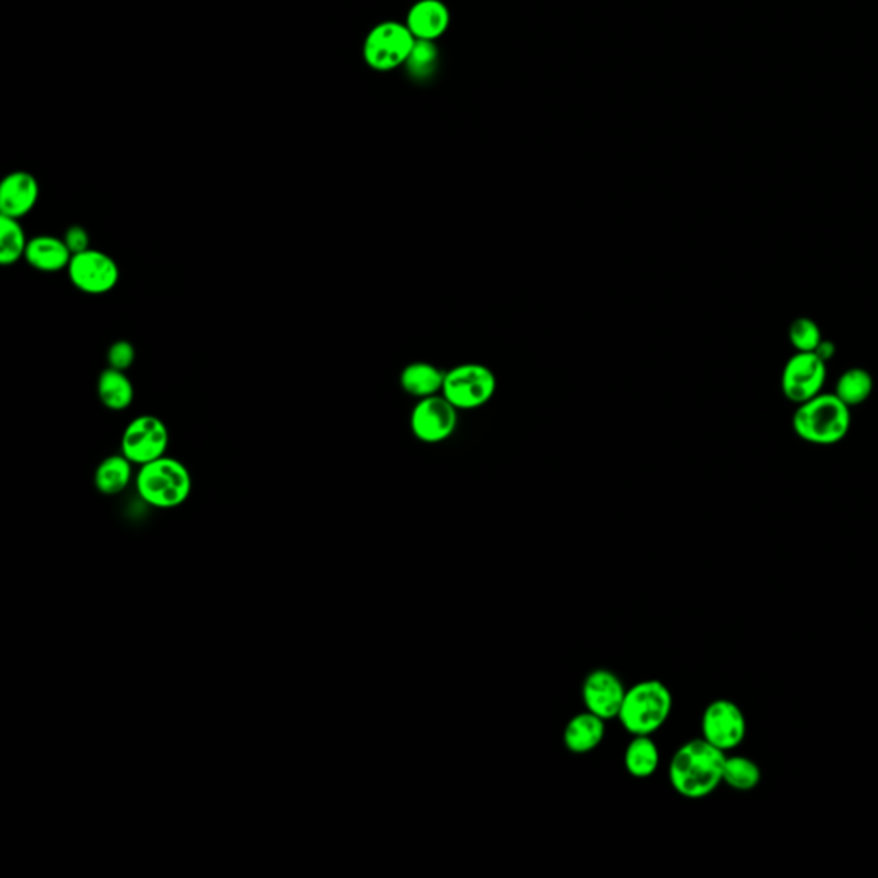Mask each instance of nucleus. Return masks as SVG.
<instances>
[{
    "label": "nucleus",
    "mask_w": 878,
    "mask_h": 878,
    "mask_svg": "<svg viewBox=\"0 0 878 878\" xmlns=\"http://www.w3.org/2000/svg\"><path fill=\"white\" fill-rule=\"evenodd\" d=\"M726 755L707 739H690L681 745L670 762L673 790L686 800H704L723 784Z\"/></svg>",
    "instance_id": "nucleus-1"
},
{
    "label": "nucleus",
    "mask_w": 878,
    "mask_h": 878,
    "mask_svg": "<svg viewBox=\"0 0 878 878\" xmlns=\"http://www.w3.org/2000/svg\"><path fill=\"white\" fill-rule=\"evenodd\" d=\"M673 693L659 680H643L627 689L618 720L631 736H650L670 719Z\"/></svg>",
    "instance_id": "nucleus-2"
},
{
    "label": "nucleus",
    "mask_w": 878,
    "mask_h": 878,
    "mask_svg": "<svg viewBox=\"0 0 878 878\" xmlns=\"http://www.w3.org/2000/svg\"><path fill=\"white\" fill-rule=\"evenodd\" d=\"M136 489L150 507L171 510L186 503L193 491L189 468L177 458L162 457L141 465Z\"/></svg>",
    "instance_id": "nucleus-3"
},
{
    "label": "nucleus",
    "mask_w": 878,
    "mask_h": 878,
    "mask_svg": "<svg viewBox=\"0 0 878 878\" xmlns=\"http://www.w3.org/2000/svg\"><path fill=\"white\" fill-rule=\"evenodd\" d=\"M852 426L849 407L836 395H816L801 403L793 418L798 436L816 445H832L846 436Z\"/></svg>",
    "instance_id": "nucleus-4"
},
{
    "label": "nucleus",
    "mask_w": 878,
    "mask_h": 878,
    "mask_svg": "<svg viewBox=\"0 0 878 878\" xmlns=\"http://www.w3.org/2000/svg\"><path fill=\"white\" fill-rule=\"evenodd\" d=\"M414 45V35L405 23L383 21L366 36L362 57L372 71L390 73L405 66Z\"/></svg>",
    "instance_id": "nucleus-5"
},
{
    "label": "nucleus",
    "mask_w": 878,
    "mask_h": 878,
    "mask_svg": "<svg viewBox=\"0 0 878 878\" xmlns=\"http://www.w3.org/2000/svg\"><path fill=\"white\" fill-rule=\"evenodd\" d=\"M496 391L491 369L483 365H460L445 375L443 397L458 411H474L486 405Z\"/></svg>",
    "instance_id": "nucleus-6"
},
{
    "label": "nucleus",
    "mask_w": 878,
    "mask_h": 878,
    "mask_svg": "<svg viewBox=\"0 0 878 878\" xmlns=\"http://www.w3.org/2000/svg\"><path fill=\"white\" fill-rule=\"evenodd\" d=\"M169 443L171 433L165 422L156 415L144 414L129 422L120 440V453L141 467L165 457Z\"/></svg>",
    "instance_id": "nucleus-7"
},
{
    "label": "nucleus",
    "mask_w": 878,
    "mask_h": 878,
    "mask_svg": "<svg viewBox=\"0 0 878 878\" xmlns=\"http://www.w3.org/2000/svg\"><path fill=\"white\" fill-rule=\"evenodd\" d=\"M701 728L702 738L728 754L744 744L748 723L738 704L728 698H717L705 707Z\"/></svg>",
    "instance_id": "nucleus-8"
},
{
    "label": "nucleus",
    "mask_w": 878,
    "mask_h": 878,
    "mask_svg": "<svg viewBox=\"0 0 878 878\" xmlns=\"http://www.w3.org/2000/svg\"><path fill=\"white\" fill-rule=\"evenodd\" d=\"M67 275L78 291L89 295H101L116 289L120 271L112 256L89 248L88 251L73 254L67 267Z\"/></svg>",
    "instance_id": "nucleus-9"
},
{
    "label": "nucleus",
    "mask_w": 878,
    "mask_h": 878,
    "mask_svg": "<svg viewBox=\"0 0 878 878\" xmlns=\"http://www.w3.org/2000/svg\"><path fill=\"white\" fill-rule=\"evenodd\" d=\"M458 409L440 395L421 399L411 414L412 434L422 443H442L448 440L458 424Z\"/></svg>",
    "instance_id": "nucleus-10"
},
{
    "label": "nucleus",
    "mask_w": 878,
    "mask_h": 878,
    "mask_svg": "<svg viewBox=\"0 0 878 878\" xmlns=\"http://www.w3.org/2000/svg\"><path fill=\"white\" fill-rule=\"evenodd\" d=\"M827 368L815 353H798L782 372V393L791 402L805 403L819 395L825 383Z\"/></svg>",
    "instance_id": "nucleus-11"
},
{
    "label": "nucleus",
    "mask_w": 878,
    "mask_h": 878,
    "mask_svg": "<svg viewBox=\"0 0 878 878\" xmlns=\"http://www.w3.org/2000/svg\"><path fill=\"white\" fill-rule=\"evenodd\" d=\"M625 693L627 689L621 678L606 668L590 671L582 683V701L585 708L604 720L618 719Z\"/></svg>",
    "instance_id": "nucleus-12"
},
{
    "label": "nucleus",
    "mask_w": 878,
    "mask_h": 878,
    "mask_svg": "<svg viewBox=\"0 0 878 878\" xmlns=\"http://www.w3.org/2000/svg\"><path fill=\"white\" fill-rule=\"evenodd\" d=\"M40 198V186L35 175L17 171L6 175L0 184V215L21 218L32 214Z\"/></svg>",
    "instance_id": "nucleus-13"
},
{
    "label": "nucleus",
    "mask_w": 878,
    "mask_h": 878,
    "mask_svg": "<svg viewBox=\"0 0 878 878\" xmlns=\"http://www.w3.org/2000/svg\"><path fill=\"white\" fill-rule=\"evenodd\" d=\"M452 23L448 6L442 0H418L407 14L405 24L415 40L436 42Z\"/></svg>",
    "instance_id": "nucleus-14"
},
{
    "label": "nucleus",
    "mask_w": 878,
    "mask_h": 878,
    "mask_svg": "<svg viewBox=\"0 0 878 878\" xmlns=\"http://www.w3.org/2000/svg\"><path fill=\"white\" fill-rule=\"evenodd\" d=\"M73 252L61 237L36 236L28 242L24 260L33 270L42 273H57L67 270Z\"/></svg>",
    "instance_id": "nucleus-15"
},
{
    "label": "nucleus",
    "mask_w": 878,
    "mask_h": 878,
    "mask_svg": "<svg viewBox=\"0 0 878 878\" xmlns=\"http://www.w3.org/2000/svg\"><path fill=\"white\" fill-rule=\"evenodd\" d=\"M604 723L606 720L588 711L573 716L566 723L565 731H563V745L566 750L577 755L590 754L596 750L606 736Z\"/></svg>",
    "instance_id": "nucleus-16"
},
{
    "label": "nucleus",
    "mask_w": 878,
    "mask_h": 878,
    "mask_svg": "<svg viewBox=\"0 0 878 878\" xmlns=\"http://www.w3.org/2000/svg\"><path fill=\"white\" fill-rule=\"evenodd\" d=\"M445 375L446 372L430 362H412L400 375V384L407 395L419 400L427 399L443 393Z\"/></svg>",
    "instance_id": "nucleus-17"
},
{
    "label": "nucleus",
    "mask_w": 878,
    "mask_h": 878,
    "mask_svg": "<svg viewBox=\"0 0 878 878\" xmlns=\"http://www.w3.org/2000/svg\"><path fill=\"white\" fill-rule=\"evenodd\" d=\"M98 399L105 409L112 412H122L131 407L134 400V387L126 371L107 368L101 372L97 383Z\"/></svg>",
    "instance_id": "nucleus-18"
},
{
    "label": "nucleus",
    "mask_w": 878,
    "mask_h": 878,
    "mask_svg": "<svg viewBox=\"0 0 878 878\" xmlns=\"http://www.w3.org/2000/svg\"><path fill=\"white\" fill-rule=\"evenodd\" d=\"M132 465L122 453L104 458L95 470V488L105 496L120 495L131 484Z\"/></svg>",
    "instance_id": "nucleus-19"
},
{
    "label": "nucleus",
    "mask_w": 878,
    "mask_h": 878,
    "mask_svg": "<svg viewBox=\"0 0 878 878\" xmlns=\"http://www.w3.org/2000/svg\"><path fill=\"white\" fill-rule=\"evenodd\" d=\"M625 769L635 779H647L659 769V748L650 736H633L625 750Z\"/></svg>",
    "instance_id": "nucleus-20"
},
{
    "label": "nucleus",
    "mask_w": 878,
    "mask_h": 878,
    "mask_svg": "<svg viewBox=\"0 0 878 878\" xmlns=\"http://www.w3.org/2000/svg\"><path fill=\"white\" fill-rule=\"evenodd\" d=\"M760 781H762V770L759 763L744 755H731V757L726 755L723 784L729 785L731 790L747 793L759 788Z\"/></svg>",
    "instance_id": "nucleus-21"
},
{
    "label": "nucleus",
    "mask_w": 878,
    "mask_h": 878,
    "mask_svg": "<svg viewBox=\"0 0 878 878\" xmlns=\"http://www.w3.org/2000/svg\"><path fill=\"white\" fill-rule=\"evenodd\" d=\"M28 242L21 221L0 215V263L9 267L24 260Z\"/></svg>",
    "instance_id": "nucleus-22"
},
{
    "label": "nucleus",
    "mask_w": 878,
    "mask_h": 878,
    "mask_svg": "<svg viewBox=\"0 0 878 878\" xmlns=\"http://www.w3.org/2000/svg\"><path fill=\"white\" fill-rule=\"evenodd\" d=\"M874 381L865 369H847L836 384V397L847 407H856L870 397Z\"/></svg>",
    "instance_id": "nucleus-23"
},
{
    "label": "nucleus",
    "mask_w": 878,
    "mask_h": 878,
    "mask_svg": "<svg viewBox=\"0 0 878 878\" xmlns=\"http://www.w3.org/2000/svg\"><path fill=\"white\" fill-rule=\"evenodd\" d=\"M437 63V48L434 42H426V40H415L414 48H412L411 57L405 63L409 73L418 79H424L433 73Z\"/></svg>",
    "instance_id": "nucleus-24"
},
{
    "label": "nucleus",
    "mask_w": 878,
    "mask_h": 878,
    "mask_svg": "<svg viewBox=\"0 0 878 878\" xmlns=\"http://www.w3.org/2000/svg\"><path fill=\"white\" fill-rule=\"evenodd\" d=\"M790 340L798 353H813L821 344V329L809 317H798L790 328Z\"/></svg>",
    "instance_id": "nucleus-25"
},
{
    "label": "nucleus",
    "mask_w": 878,
    "mask_h": 878,
    "mask_svg": "<svg viewBox=\"0 0 878 878\" xmlns=\"http://www.w3.org/2000/svg\"><path fill=\"white\" fill-rule=\"evenodd\" d=\"M136 360V348L131 342L117 340L107 350V365L109 368L128 371L132 368Z\"/></svg>",
    "instance_id": "nucleus-26"
},
{
    "label": "nucleus",
    "mask_w": 878,
    "mask_h": 878,
    "mask_svg": "<svg viewBox=\"0 0 878 878\" xmlns=\"http://www.w3.org/2000/svg\"><path fill=\"white\" fill-rule=\"evenodd\" d=\"M64 242L73 254L78 252L88 251L89 249V234L82 225H73L64 232Z\"/></svg>",
    "instance_id": "nucleus-27"
},
{
    "label": "nucleus",
    "mask_w": 878,
    "mask_h": 878,
    "mask_svg": "<svg viewBox=\"0 0 878 878\" xmlns=\"http://www.w3.org/2000/svg\"><path fill=\"white\" fill-rule=\"evenodd\" d=\"M813 353L821 357L825 365H827L828 360H831L832 357H834V354H836V347H834L832 342L822 340L821 344L816 345V348L813 350Z\"/></svg>",
    "instance_id": "nucleus-28"
}]
</instances>
